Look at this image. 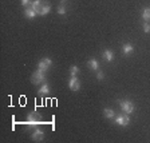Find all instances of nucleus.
<instances>
[{
	"mask_svg": "<svg viewBox=\"0 0 150 143\" xmlns=\"http://www.w3.org/2000/svg\"><path fill=\"white\" fill-rule=\"evenodd\" d=\"M64 1H66V0H62V3H60V4H64Z\"/></svg>",
	"mask_w": 150,
	"mask_h": 143,
	"instance_id": "22",
	"label": "nucleus"
},
{
	"mask_svg": "<svg viewBox=\"0 0 150 143\" xmlns=\"http://www.w3.org/2000/svg\"><path fill=\"white\" fill-rule=\"evenodd\" d=\"M87 66L93 70V71H98V70H99V63H98V60L95 59V58H91V59L87 62Z\"/></svg>",
	"mask_w": 150,
	"mask_h": 143,
	"instance_id": "12",
	"label": "nucleus"
},
{
	"mask_svg": "<svg viewBox=\"0 0 150 143\" xmlns=\"http://www.w3.org/2000/svg\"><path fill=\"white\" fill-rule=\"evenodd\" d=\"M119 107L125 114H129L130 115L131 112L134 111V103L130 102V100H118Z\"/></svg>",
	"mask_w": 150,
	"mask_h": 143,
	"instance_id": "3",
	"label": "nucleus"
},
{
	"mask_svg": "<svg viewBox=\"0 0 150 143\" xmlns=\"http://www.w3.org/2000/svg\"><path fill=\"white\" fill-rule=\"evenodd\" d=\"M78 72H79V68L76 67V66H72L71 68H70V75H71V76H76Z\"/></svg>",
	"mask_w": 150,
	"mask_h": 143,
	"instance_id": "18",
	"label": "nucleus"
},
{
	"mask_svg": "<svg viewBox=\"0 0 150 143\" xmlns=\"http://www.w3.org/2000/svg\"><path fill=\"white\" fill-rule=\"evenodd\" d=\"M103 115H105V118H107V119H114L115 118V112L112 111L111 108H105L103 110Z\"/></svg>",
	"mask_w": 150,
	"mask_h": 143,
	"instance_id": "16",
	"label": "nucleus"
},
{
	"mask_svg": "<svg viewBox=\"0 0 150 143\" xmlns=\"http://www.w3.org/2000/svg\"><path fill=\"white\" fill-rule=\"evenodd\" d=\"M51 11V3H48V1H44L43 6H42V9H40V12H39V15L40 16H46L48 15Z\"/></svg>",
	"mask_w": 150,
	"mask_h": 143,
	"instance_id": "8",
	"label": "nucleus"
},
{
	"mask_svg": "<svg viewBox=\"0 0 150 143\" xmlns=\"http://www.w3.org/2000/svg\"><path fill=\"white\" fill-rule=\"evenodd\" d=\"M102 56H103V59L106 60V62H112V59H114V54H112V51L111 50H105L103 51V54H102Z\"/></svg>",
	"mask_w": 150,
	"mask_h": 143,
	"instance_id": "13",
	"label": "nucleus"
},
{
	"mask_svg": "<svg viewBox=\"0 0 150 143\" xmlns=\"http://www.w3.org/2000/svg\"><path fill=\"white\" fill-rule=\"evenodd\" d=\"M114 122H115L117 125H119V126H127L129 123H130V115L123 112L122 115L115 116V118H114Z\"/></svg>",
	"mask_w": 150,
	"mask_h": 143,
	"instance_id": "4",
	"label": "nucleus"
},
{
	"mask_svg": "<svg viewBox=\"0 0 150 143\" xmlns=\"http://www.w3.org/2000/svg\"><path fill=\"white\" fill-rule=\"evenodd\" d=\"M31 8L34 9V11H36L38 15H39V12H40L42 9V6H43V0H34V1H31Z\"/></svg>",
	"mask_w": 150,
	"mask_h": 143,
	"instance_id": "9",
	"label": "nucleus"
},
{
	"mask_svg": "<svg viewBox=\"0 0 150 143\" xmlns=\"http://www.w3.org/2000/svg\"><path fill=\"white\" fill-rule=\"evenodd\" d=\"M142 19L144 22H150V7H145L142 9Z\"/></svg>",
	"mask_w": 150,
	"mask_h": 143,
	"instance_id": "15",
	"label": "nucleus"
},
{
	"mask_svg": "<svg viewBox=\"0 0 150 143\" xmlns=\"http://www.w3.org/2000/svg\"><path fill=\"white\" fill-rule=\"evenodd\" d=\"M39 123H42V115L38 114L36 111H32L28 114L27 118V125L28 126H38Z\"/></svg>",
	"mask_w": 150,
	"mask_h": 143,
	"instance_id": "2",
	"label": "nucleus"
},
{
	"mask_svg": "<svg viewBox=\"0 0 150 143\" xmlns=\"http://www.w3.org/2000/svg\"><path fill=\"white\" fill-rule=\"evenodd\" d=\"M31 82L34 84H43L46 82V71L36 68V71H34V74L31 76Z\"/></svg>",
	"mask_w": 150,
	"mask_h": 143,
	"instance_id": "1",
	"label": "nucleus"
},
{
	"mask_svg": "<svg viewBox=\"0 0 150 143\" xmlns=\"http://www.w3.org/2000/svg\"><path fill=\"white\" fill-rule=\"evenodd\" d=\"M32 139H34L35 142H40V140H43L44 139L43 130H40V128H36V130H34V132H32Z\"/></svg>",
	"mask_w": 150,
	"mask_h": 143,
	"instance_id": "7",
	"label": "nucleus"
},
{
	"mask_svg": "<svg viewBox=\"0 0 150 143\" xmlns=\"http://www.w3.org/2000/svg\"><path fill=\"white\" fill-rule=\"evenodd\" d=\"M22 6H30L31 4V0H20Z\"/></svg>",
	"mask_w": 150,
	"mask_h": 143,
	"instance_id": "21",
	"label": "nucleus"
},
{
	"mask_svg": "<svg viewBox=\"0 0 150 143\" xmlns=\"http://www.w3.org/2000/svg\"><path fill=\"white\" fill-rule=\"evenodd\" d=\"M56 12L59 13V15H66V7H64V4H59L58 6V9H56Z\"/></svg>",
	"mask_w": 150,
	"mask_h": 143,
	"instance_id": "17",
	"label": "nucleus"
},
{
	"mask_svg": "<svg viewBox=\"0 0 150 143\" xmlns=\"http://www.w3.org/2000/svg\"><path fill=\"white\" fill-rule=\"evenodd\" d=\"M38 94H39L40 97H46V95H48V94H50V87H48V84H47L46 82H44V83L40 86V88H39Z\"/></svg>",
	"mask_w": 150,
	"mask_h": 143,
	"instance_id": "11",
	"label": "nucleus"
},
{
	"mask_svg": "<svg viewBox=\"0 0 150 143\" xmlns=\"http://www.w3.org/2000/svg\"><path fill=\"white\" fill-rule=\"evenodd\" d=\"M97 79L98 80H103V79H105V74H103L100 70H98L97 71Z\"/></svg>",
	"mask_w": 150,
	"mask_h": 143,
	"instance_id": "20",
	"label": "nucleus"
},
{
	"mask_svg": "<svg viewBox=\"0 0 150 143\" xmlns=\"http://www.w3.org/2000/svg\"><path fill=\"white\" fill-rule=\"evenodd\" d=\"M122 51H123V54H125L126 56H129V55H131V54H133L134 47H133V44H131V43H125L123 46H122Z\"/></svg>",
	"mask_w": 150,
	"mask_h": 143,
	"instance_id": "10",
	"label": "nucleus"
},
{
	"mask_svg": "<svg viewBox=\"0 0 150 143\" xmlns=\"http://www.w3.org/2000/svg\"><path fill=\"white\" fill-rule=\"evenodd\" d=\"M69 87L71 91H78L81 88V82L76 76H71L70 75V79H69Z\"/></svg>",
	"mask_w": 150,
	"mask_h": 143,
	"instance_id": "5",
	"label": "nucleus"
},
{
	"mask_svg": "<svg viewBox=\"0 0 150 143\" xmlns=\"http://www.w3.org/2000/svg\"><path fill=\"white\" fill-rule=\"evenodd\" d=\"M51 66H52V60H51L50 58H43V59L39 60V63H38V68L43 70V71H47Z\"/></svg>",
	"mask_w": 150,
	"mask_h": 143,
	"instance_id": "6",
	"label": "nucleus"
},
{
	"mask_svg": "<svg viewBox=\"0 0 150 143\" xmlns=\"http://www.w3.org/2000/svg\"><path fill=\"white\" fill-rule=\"evenodd\" d=\"M142 28H144L145 34H150V23L149 22H145L144 25H142Z\"/></svg>",
	"mask_w": 150,
	"mask_h": 143,
	"instance_id": "19",
	"label": "nucleus"
},
{
	"mask_svg": "<svg viewBox=\"0 0 150 143\" xmlns=\"http://www.w3.org/2000/svg\"><path fill=\"white\" fill-rule=\"evenodd\" d=\"M36 15H38V12H36V11H34L31 7H30V8H27V9L24 11V16H25L27 19H34Z\"/></svg>",
	"mask_w": 150,
	"mask_h": 143,
	"instance_id": "14",
	"label": "nucleus"
}]
</instances>
